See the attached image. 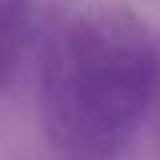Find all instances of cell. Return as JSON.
<instances>
[{"instance_id": "7a4b0ae2", "label": "cell", "mask_w": 160, "mask_h": 160, "mask_svg": "<svg viewBox=\"0 0 160 160\" xmlns=\"http://www.w3.org/2000/svg\"><path fill=\"white\" fill-rule=\"evenodd\" d=\"M30 38V0H0V90L12 82Z\"/></svg>"}, {"instance_id": "6da1fadb", "label": "cell", "mask_w": 160, "mask_h": 160, "mask_svg": "<svg viewBox=\"0 0 160 160\" xmlns=\"http://www.w3.org/2000/svg\"><path fill=\"white\" fill-rule=\"evenodd\" d=\"M160 40L115 0H55L42 28L38 108L52 152L105 160L150 118Z\"/></svg>"}, {"instance_id": "3957f363", "label": "cell", "mask_w": 160, "mask_h": 160, "mask_svg": "<svg viewBox=\"0 0 160 160\" xmlns=\"http://www.w3.org/2000/svg\"><path fill=\"white\" fill-rule=\"evenodd\" d=\"M150 118L155 120V132H158V142H160V80H158V90H155V100H152Z\"/></svg>"}]
</instances>
